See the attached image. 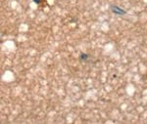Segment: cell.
<instances>
[{
    "instance_id": "cell-2",
    "label": "cell",
    "mask_w": 147,
    "mask_h": 124,
    "mask_svg": "<svg viewBox=\"0 0 147 124\" xmlns=\"http://www.w3.org/2000/svg\"><path fill=\"white\" fill-rule=\"evenodd\" d=\"M88 59V56H87L85 53H82L80 54V60H82V61H86V60Z\"/></svg>"
},
{
    "instance_id": "cell-3",
    "label": "cell",
    "mask_w": 147,
    "mask_h": 124,
    "mask_svg": "<svg viewBox=\"0 0 147 124\" xmlns=\"http://www.w3.org/2000/svg\"><path fill=\"white\" fill-rule=\"evenodd\" d=\"M34 3H36V4H39L40 2H41V0H34Z\"/></svg>"
},
{
    "instance_id": "cell-1",
    "label": "cell",
    "mask_w": 147,
    "mask_h": 124,
    "mask_svg": "<svg viewBox=\"0 0 147 124\" xmlns=\"http://www.w3.org/2000/svg\"><path fill=\"white\" fill-rule=\"evenodd\" d=\"M110 9H111V11L115 14V15L123 16V15H125V14H127V11H125L123 8H121V7L117 6V5H111Z\"/></svg>"
}]
</instances>
